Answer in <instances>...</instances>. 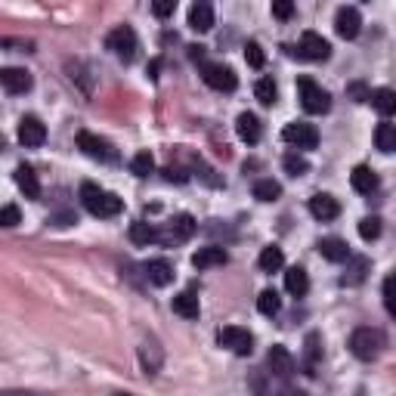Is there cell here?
<instances>
[{
  "label": "cell",
  "instance_id": "4dcf8cb0",
  "mask_svg": "<svg viewBox=\"0 0 396 396\" xmlns=\"http://www.w3.org/2000/svg\"><path fill=\"white\" fill-rule=\"evenodd\" d=\"M257 309L263 316H276L279 309H282V298H279L276 288H263L260 298H257Z\"/></svg>",
  "mask_w": 396,
  "mask_h": 396
},
{
  "label": "cell",
  "instance_id": "d6a6232c",
  "mask_svg": "<svg viewBox=\"0 0 396 396\" xmlns=\"http://www.w3.org/2000/svg\"><path fill=\"white\" fill-rule=\"evenodd\" d=\"M279 196H282V186H279L273 177L254 183V198H257V201H276Z\"/></svg>",
  "mask_w": 396,
  "mask_h": 396
},
{
  "label": "cell",
  "instance_id": "7c38bea8",
  "mask_svg": "<svg viewBox=\"0 0 396 396\" xmlns=\"http://www.w3.org/2000/svg\"><path fill=\"white\" fill-rule=\"evenodd\" d=\"M359 28H362V15L356 6H340L335 13V31L344 41H353V37L359 34Z\"/></svg>",
  "mask_w": 396,
  "mask_h": 396
},
{
  "label": "cell",
  "instance_id": "5b68a950",
  "mask_svg": "<svg viewBox=\"0 0 396 396\" xmlns=\"http://www.w3.org/2000/svg\"><path fill=\"white\" fill-rule=\"evenodd\" d=\"M201 77H205L207 87L220 90V93H232L238 87L236 72H232L229 65H223V62H205V65H201Z\"/></svg>",
  "mask_w": 396,
  "mask_h": 396
},
{
  "label": "cell",
  "instance_id": "603a6c76",
  "mask_svg": "<svg viewBox=\"0 0 396 396\" xmlns=\"http://www.w3.org/2000/svg\"><path fill=\"white\" fill-rule=\"evenodd\" d=\"M13 177H15V186L25 192V198H41V183H37V174L28 165H19Z\"/></svg>",
  "mask_w": 396,
  "mask_h": 396
},
{
  "label": "cell",
  "instance_id": "bcb514c9",
  "mask_svg": "<svg viewBox=\"0 0 396 396\" xmlns=\"http://www.w3.org/2000/svg\"><path fill=\"white\" fill-rule=\"evenodd\" d=\"M276 396H307L304 390H291V387H285V390L282 393H276Z\"/></svg>",
  "mask_w": 396,
  "mask_h": 396
},
{
  "label": "cell",
  "instance_id": "8992f818",
  "mask_svg": "<svg viewBox=\"0 0 396 396\" xmlns=\"http://www.w3.org/2000/svg\"><path fill=\"white\" fill-rule=\"evenodd\" d=\"M217 344L232 350L236 356H251L254 350V335L248 328H238V325H226V328L217 331Z\"/></svg>",
  "mask_w": 396,
  "mask_h": 396
},
{
  "label": "cell",
  "instance_id": "6da1fadb",
  "mask_svg": "<svg viewBox=\"0 0 396 396\" xmlns=\"http://www.w3.org/2000/svg\"><path fill=\"white\" fill-rule=\"evenodd\" d=\"M81 201H84V207H87L93 217H103V220L118 217L124 211V201L115 196V192L99 189L96 183H81Z\"/></svg>",
  "mask_w": 396,
  "mask_h": 396
},
{
  "label": "cell",
  "instance_id": "8d00e7d4",
  "mask_svg": "<svg viewBox=\"0 0 396 396\" xmlns=\"http://www.w3.org/2000/svg\"><path fill=\"white\" fill-rule=\"evenodd\" d=\"M22 223V211L15 205H4L0 207V226L4 229H13V226H19Z\"/></svg>",
  "mask_w": 396,
  "mask_h": 396
},
{
  "label": "cell",
  "instance_id": "7bdbcfd3",
  "mask_svg": "<svg viewBox=\"0 0 396 396\" xmlns=\"http://www.w3.org/2000/svg\"><path fill=\"white\" fill-rule=\"evenodd\" d=\"M165 180H170V183H183L186 180V174H183V170L180 167H165Z\"/></svg>",
  "mask_w": 396,
  "mask_h": 396
},
{
  "label": "cell",
  "instance_id": "ffe728a7",
  "mask_svg": "<svg viewBox=\"0 0 396 396\" xmlns=\"http://www.w3.org/2000/svg\"><path fill=\"white\" fill-rule=\"evenodd\" d=\"M189 28L198 31V34H205V31L214 28V6L211 4H192L189 6Z\"/></svg>",
  "mask_w": 396,
  "mask_h": 396
},
{
  "label": "cell",
  "instance_id": "5bb4252c",
  "mask_svg": "<svg viewBox=\"0 0 396 396\" xmlns=\"http://www.w3.org/2000/svg\"><path fill=\"white\" fill-rule=\"evenodd\" d=\"M309 214H313L316 220L328 223V220H335V217L340 214V205H338L335 196H328V192H316V196L309 198Z\"/></svg>",
  "mask_w": 396,
  "mask_h": 396
},
{
  "label": "cell",
  "instance_id": "4fadbf2b",
  "mask_svg": "<svg viewBox=\"0 0 396 396\" xmlns=\"http://www.w3.org/2000/svg\"><path fill=\"white\" fill-rule=\"evenodd\" d=\"M46 139V127L41 118H34V115H25V118L19 121V143L28 146V149H34V146H44Z\"/></svg>",
  "mask_w": 396,
  "mask_h": 396
},
{
  "label": "cell",
  "instance_id": "9c48e42d",
  "mask_svg": "<svg viewBox=\"0 0 396 396\" xmlns=\"http://www.w3.org/2000/svg\"><path fill=\"white\" fill-rule=\"evenodd\" d=\"M282 139L291 146H298V149H316V146H319V130H316L313 124L291 121V124H285Z\"/></svg>",
  "mask_w": 396,
  "mask_h": 396
},
{
  "label": "cell",
  "instance_id": "d6986e66",
  "mask_svg": "<svg viewBox=\"0 0 396 396\" xmlns=\"http://www.w3.org/2000/svg\"><path fill=\"white\" fill-rule=\"evenodd\" d=\"M319 254L328 263H347L350 260V245H347L344 238H338V236H328V238H322L319 242Z\"/></svg>",
  "mask_w": 396,
  "mask_h": 396
},
{
  "label": "cell",
  "instance_id": "836d02e7",
  "mask_svg": "<svg viewBox=\"0 0 396 396\" xmlns=\"http://www.w3.org/2000/svg\"><path fill=\"white\" fill-rule=\"evenodd\" d=\"M282 167L288 170L291 177H304L307 170H309V161L304 158L300 152H285V158H282Z\"/></svg>",
  "mask_w": 396,
  "mask_h": 396
},
{
  "label": "cell",
  "instance_id": "74e56055",
  "mask_svg": "<svg viewBox=\"0 0 396 396\" xmlns=\"http://www.w3.org/2000/svg\"><path fill=\"white\" fill-rule=\"evenodd\" d=\"M245 59H248V65H251V68H263L267 56H263V50H260V44H257V41H251V44L245 46Z\"/></svg>",
  "mask_w": 396,
  "mask_h": 396
},
{
  "label": "cell",
  "instance_id": "1f68e13d",
  "mask_svg": "<svg viewBox=\"0 0 396 396\" xmlns=\"http://www.w3.org/2000/svg\"><path fill=\"white\" fill-rule=\"evenodd\" d=\"M158 238V229L149 226V223H143V220H136V223H130V242L134 245H149Z\"/></svg>",
  "mask_w": 396,
  "mask_h": 396
},
{
  "label": "cell",
  "instance_id": "e0dca14e",
  "mask_svg": "<svg viewBox=\"0 0 396 396\" xmlns=\"http://www.w3.org/2000/svg\"><path fill=\"white\" fill-rule=\"evenodd\" d=\"M31 75L25 68H0V87L6 93H28L31 90Z\"/></svg>",
  "mask_w": 396,
  "mask_h": 396
},
{
  "label": "cell",
  "instance_id": "ab89813d",
  "mask_svg": "<svg viewBox=\"0 0 396 396\" xmlns=\"http://www.w3.org/2000/svg\"><path fill=\"white\" fill-rule=\"evenodd\" d=\"M174 10H177V0H155V4H152V13L158 15V19L174 15Z\"/></svg>",
  "mask_w": 396,
  "mask_h": 396
},
{
  "label": "cell",
  "instance_id": "d4e9b609",
  "mask_svg": "<svg viewBox=\"0 0 396 396\" xmlns=\"http://www.w3.org/2000/svg\"><path fill=\"white\" fill-rule=\"evenodd\" d=\"M285 291L294 294V298H304L309 291V279H307L304 267H291L288 273H285Z\"/></svg>",
  "mask_w": 396,
  "mask_h": 396
},
{
  "label": "cell",
  "instance_id": "8fae6325",
  "mask_svg": "<svg viewBox=\"0 0 396 396\" xmlns=\"http://www.w3.org/2000/svg\"><path fill=\"white\" fill-rule=\"evenodd\" d=\"M267 366H269V375L282 378V381H288V378L294 375V369H298V362H294V356L288 353V347L276 344L273 350L267 353Z\"/></svg>",
  "mask_w": 396,
  "mask_h": 396
},
{
  "label": "cell",
  "instance_id": "f546056e",
  "mask_svg": "<svg viewBox=\"0 0 396 396\" xmlns=\"http://www.w3.org/2000/svg\"><path fill=\"white\" fill-rule=\"evenodd\" d=\"M254 96L260 99V106H276V96H279V87L273 77H260L257 84H254Z\"/></svg>",
  "mask_w": 396,
  "mask_h": 396
},
{
  "label": "cell",
  "instance_id": "ee69618b",
  "mask_svg": "<svg viewBox=\"0 0 396 396\" xmlns=\"http://www.w3.org/2000/svg\"><path fill=\"white\" fill-rule=\"evenodd\" d=\"M189 59H196V62L205 59V46H201V44H192V46H189Z\"/></svg>",
  "mask_w": 396,
  "mask_h": 396
},
{
  "label": "cell",
  "instance_id": "3957f363",
  "mask_svg": "<svg viewBox=\"0 0 396 396\" xmlns=\"http://www.w3.org/2000/svg\"><path fill=\"white\" fill-rule=\"evenodd\" d=\"M298 93H300V106H304L307 115H325L331 108L328 90H322L313 77H300V81H298Z\"/></svg>",
  "mask_w": 396,
  "mask_h": 396
},
{
  "label": "cell",
  "instance_id": "d590c367",
  "mask_svg": "<svg viewBox=\"0 0 396 396\" xmlns=\"http://www.w3.org/2000/svg\"><path fill=\"white\" fill-rule=\"evenodd\" d=\"M359 236L366 238V242H375V238L381 236V217H362L359 220Z\"/></svg>",
  "mask_w": 396,
  "mask_h": 396
},
{
  "label": "cell",
  "instance_id": "44dd1931",
  "mask_svg": "<svg viewBox=\"0 0 396 396\" xmlns=\"http://www.w3.org/2000/svg\"><path fill=\"white\" fill-rule=\"evenodd\" d=\"M350 186L359 192V196H371V192L378 189V174L369 165H356L353 174H350Z\"/></svg>",
  "mask_w": 396,
  "mask_h": 396
},
{
  "label": "cell",
  "instance_id": "e575fe53",
  "mask_svg": "<svg viewBox=\"0 0 396 396\" xmlns=\"http://www.w3.org/2000/svg\"><path fill=\"white\" fill-rule=\"evenodd\" d=\"M130 170H134L136 177H149L152 170H155L152 152H136V155H134V161H130Z\"/></svg>",
  "mask_w": 396,
  "mask_h": 396
},
{
  "label": "cell",
  "instance_id": "cb8c5ba5",
  "mask_svg": "<svg viewBox=\"0 0 396 396\" xmlns=\"http://www.w3.org/2000/svg\"><path fill=\"white\" fill-rule=\"evenodd\" d=\"M174 313L177 316H183V319H198V313H201V304H198V298L192 291H183V294H177L174 298Z\"/></svg>",
  "mask_w": 396,
  "mask_h": 396
},
{
  "label": "cell",
  "instance_id": "52a82bcc",
  "mask_svg": "<svg viewBox=\"0 0 396 396\" xmlns=\"http://www.w3.org/2000/svg\"><path fill=\"white\" fill-rule=\"evenodd\" d=\"M77 149L84 155H90L93 161H118V152H115V146L108 143V139L90 134V130H81L77 134Z\"/></svg>",
  "mask_w": 396,
  "mask_h": 396
},
{
  "label": "cell",
  "instance_id": "277c9868",
  "mask_svg": "<svg viewBox=\"0 0 396 396\" xmlns=\"http://www.w3.org/2000/svg\"><path fill=\"white\" fill-rule=\"evenodd\" d=\"M106 46H108V50H112V53H115V56H118L121 62H134L136 50H139L134 28H127V25H118L115 31H108Z\"/></svg>",
  "mask_w": 396,
  "mask_h": 396
},
{
  "label": "cell",
  "instance_id": "f6af8a7d",
  "mask_svg": "<svg viewBox=\"0 0 396 396\" xmlns=\"http://www.w3.org/2000/svg\"><path fill=\"white\" fill-rule=\"evenodd\" d=\"M158 72H161V59H152L149 62V77H152V81L158 77Z\"/></svg>",
  "mask_w": 396,
  "mask_h": 396
},
{
  "label": "cell",
  "instance_id": "b9f144b4",
  "mask_svg": "<svg viewBox=\"0 0 396 396\" xmlns=\"http://www.w3.org/2000/svg\"><path fill=\"white\" fill-rule=\"evenodd\" d=\"M384 307H387V313H390V316H396V304H393V276L384 279Z\"/></svg>",
  "mask_w": 396,
  "mask_h": 396
},
{
  "label": "cell",
  "instance_id": "2e32d148",
  "mask_svg": "<svg viewBox=\"0 0 396 396\" xmlns=\"http://www.w3.org/2000/svg\"><path fill=\"white\" fill-rule=\"evenodd\" d=\"M143 273H146V279H149L155 288H167V285L174 282V267H170V260H165V257L149 260L143 267Z\"/></svg>",
  "mask_w": 396,
  "mask_h": 396
},
{
  "label": "cell",
  "instance_id": "484cf974",
  "mask_svg": "<svg viewBox=\"0 0 396 396\" xmlns=\"http://www.w3.org/2000/svg\"><path fill=\"white\" fill-rule=\"evenodd\" d=\"M369 103L375 106V112L378 115H384V118H390V115L396 112V93L390 87H381V90H375L369 96Z\"/></svg>",
  "mask_w": 396,
  "mask_h": 396
},
{
  "label": "cell",
  "instance_id": "7a4b0ae2",
  "mask_svg": "<svg viewBox=\"0 0 396 396\" xmlns=\"http://www.w3.org/2000/svg\"><path fill=\"white\" fill-rule=\"evenodd\" d=\"M384 347H387V338L381 328H356L350 335V350L356 359H362V362L378 359Z\"/></svg>",
  "mask_w": 396,
  "mask_h": 396
},
{
  "label": "cell",
  "instance_id": "ac0fdd59",
  "mask_svg": "<svg viewBox=\"0 0 396 396\" xmlns=\"http://www.w3.org/2000/svg\"><path fill=\"white\" fill-rule=\"evenodd\" d=\"M236 134L242 143L248 146H254V143H260V136H263V127H260V118L257 115H251V112H242L236 118Z\"/></svg>",
  "mask_w": 396,
  "mask_h": 396
},
{
  "label": "cell",
  "instance_id": "4316f807",
  "mask_svg": "<svg viewBox=\"0 0 396 396\" xmlns=\"http://www.w3.org/2000/svg\"><path fill=\"white\" fill-rule=\"evenodd\" d=\"M282 263H285V254L279 245H267L257 257V267L263 269V273H276V269H282Z\"/></svg>",
  "mask_w": 396,
  "mask_h": 396
},
{
  "label": "cell",
  "instance_id": "83f0119b",
  "mask_svg": "<svg viewBox=\"0 0 396 396\" xmlns=\"http://www.w3.org/2000/svg\"><path fill=\"white\" fill-rule=\"evenodd\" d=\"M375 146L381 149L384 155H390L396 152V127L390 121H381L378 124V130H375Z\"/></svg>",
  "mask_w": 396,
  "mask_h": 396
},
{
  "label": "cell",
  "instance_id": "7dc6e473",
  "mask_svg": "<svg viewBox=\"0 0 396 396\" xmlns=\"http://www.w3.org/2000/svg\"><path fill=\"white\" fill-rule=\"evenodd\" d=\"M115 396H130V393H115Z\"/></svg>",
  "mask_w": 396,
  "mask_h": 396
},
{
  "label": "cell",
  "instance_id": "f35d334b",
  "mask_svg": "<svg viewBox=\"0 0 396 396\" xmlns=\"http://www.w3.org/2000/svg\"><path fill=\"white\" fill-rule=\"evenodd\" d=\"M347 96H350V99H356V103H369L371 90H369L362 81H353V84H347Z\"/></svg>",
  "mask_w": 396,
  "mask_h": 396
},
{
  "label": "cell",
  "instance_id": "ba28073f",
  "mask_svg": "<svg viewBox=\"0 0 396 396\" xmlns=\"http://www.w3.org/2000/svg\"><path fill=\"white\" fill-rule=\"evenodd\" d=\"M196 229H198L196 217H192V214H180V217H174V220L167 223L165 232H158V238H155V242H161V245H180V242H186V238L196 236Z\"/></svg>",
  "mask_w": 396,
  "mask_h": 396
},
{
  "label": "cell",
  "instance_id": "9a60e30c",
  "mask_svg": "<svg viewBox=\"0 0 396 396\" xmlns=\"http://www.w3.org/2000/svg\"><path fill=\"white\" fill-rule=\"evenodd\" d=\"M226 260H229V254H226V248H220V245L198 248V251L192 254V267L196 269H214V267H223Z\"/></svg>",
  "mask_w": 396,
  "mask_h": 396
},
{
  "label": "cell",
  "instance_id": "f1b7e54d",
  "mask_svg": "<svg viewBox=\"0 0 396 396\" xmlns=\"http://www.w3.org/2000/svg\"><path fill=\"white\" fill-rule=\"evenodd\" d=\"M322 338L316 335V331H309L307 335V375H316V366H319L322 359Z\"/></svg>",
  "mask_w": 396,
  "mask_h": 396
},
{
  "label": "cell",
  "instance_id": "30bf717a",
  "mask_svg": "<svg viewBox=\"0 0 396 396\" xmlns=\"http://www.w3.org/2000/svg\"><path fill=\"white\" fill-rule=\"evenodd\" d=\"M298 56L309 59V62H322L331 56V44L325 41L322 34H316V31H304V34H300V44H298Z\"/></svg>",
  "mask_w": 396,
  "mask_h": 396
},
{
  "label": "cell",
  "instance_id": "7402d4cb",
  "mask_svg": "<svg viewBox=\"0 0 396 396\" xmlns=\"http://www.w3.org/2000/svg\"><path fill=\"white\" fill-rule=\"evenodd\" d=\"M369 269H371V260L369 257H356V254H350V260H347V273L340 276V285H362L366 282V276H369Z\"/></svg>",
  "mask_w": 396,
  "mask_h": 396
},
{
  "label": "cell",
  "instance_id": "60d3db41",
  "mask_svg": "<svg viewBox=\"0 0 396 396\" xmlns=\"http://www.w3.org/2000/svg\"><path fill=\"white\" fill-rule=\"evenodd\" d=\"M273 15H276V19H291V15H294V4H291V0H276V4H273Z\"/></svg>",
  "mask_w": 396,
  "mask_h": 396
}]
</instances>
